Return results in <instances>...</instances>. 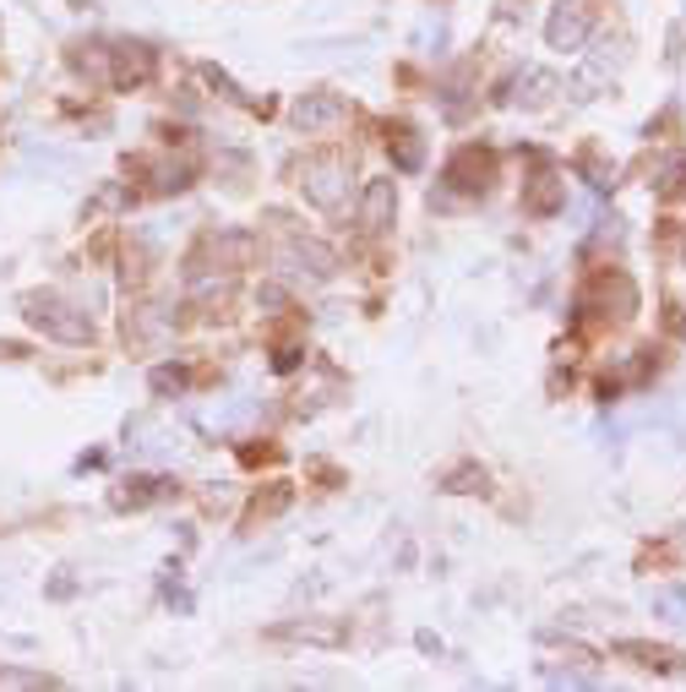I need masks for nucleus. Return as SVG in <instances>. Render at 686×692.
<instances>
[{
	"label": "nucleus",
	"mask_w": 686,
	"mask_h": 692,
	"mask_svg": "<svg viewBox=\"0 0 686 692\" xmlns=\"http://www.w3.org/2000/svg\"><path fill=\"white\" fill-rule=\"evenodd\" d=\"M300 186L316 208H338L349 197V158L344 153H322V158H305L300 169Z\"/></svg>",
	"instance_id": "f03ea898"
},
{
	"label": "nucleus",
	"mask_w": 686,
	"mask_h": 692,
	"mask_svg": "<svg viewBox=\"0 0 686 692\" xmlns=\"http://www.w3.org/2000/svg\"><path fill=\"white\" fill-rule=\"evenodd\" d=\"M393 142H398V169H414V164H419V137H414L409 126H398Z\"/></svg>",
	"instance_id": "1a4fd4ad"
},
{
	"label": "nucleus",
	"mask_w": 686,
	"mask_h": 692,
	"mask_svg": "<svg viewBox=\"0 0 686 692\" xmlns=\"http://www.w3.org/2000/svg\"><path fill=\"white\" fill-rule=\"evenodd\" d=\"M393 202H398L393 197V180H371L366 186V202H360V230H371V235L387 230L393 224Z\"/></svg>",
	"instance_id": "0eeeda50"
},
{
	"label": "nucleus",
	"mask_w": 686,
	"mask_h": 692,
	"mask_svg": "<svg viewBox=\"0 0 686 692\" xmlns=\"http://www.w3.org/2000/svg\"><path fill=\"white\" fill-rule=\"evenodd\" d=\"M338 121H349V104H344L338 93H305V99L294 104V126H300V132H333Z\"/></svg>",
	"instance_id": "20e7f679"
},
{
	"label": "nucleus",
	"mask_w": 686,
	"mask_h": 692,
	"mask_svg": "<svg viewBox=\"0 0 686 692\" xmlns=\"http://www.w3.org/2000/svg\"><path fill=\"white\" fill-rule=\"evenodd\" d=\"M27 322H33L38 333L60 338V344H88V338H93L88 316H82V311H71V305H66V300H55V294H27Z\"/></svg>",
	"instance_id": "f257e3e1"
},
{
	"label": "nucleus",
	"mask_w": 686,
	"mask_h": 692,
	"mask_svg": "<svg viewBox=\"0 0 686 692\" xmlns=\"http://www.w3.org/2000/svg\"><path fill=\"white\" fill-rule=\"evenodd\" d=\"M447 180H452L458 191H485V180H491V158H485L480 147H463V153L447 164Z\"/></svg>",
	"instance_id": "423d86ee"
},
{
	"label": "nucleus",
	"mask_w": 686,
	"mask_h": 692,
	"mask_svg": "<svg viewBox=\"0 0 686 692\" xmlns=\"http://www.w3.org/2000/svg\"><path fill=\"white\" fill-rule=\"evenodd\" d=\"M546 38H550V49H577L588 38V0H561L550 11Z\"/></svg>",
	"instance_id": "7ed1b4c3"
},
{
	"label": "nucleus",
	"mask_w": 686,
	"mask_h": 692,
	"mask_svg": "<svg viewBox=\"0 0 686 692\" xmlns=\"http://www.w3.org/2000/svg\"><path fill=\"white\" fill-rule=\"evenodd\" d=\"M474 480H485V475H480V469H458V475H452V491H474Z\"/></svg>",
	"instance_id": "9d476101"
},
{
	"label": "nucleus",
	"mask_w": 686,
	"mask_h": 692,
	"mask_svg": "<svg viewBox=\"0 0 686 692\" xmlns=\"http://www.w3.org/2000/svg\"><path fill=\"white\" fill-rule=\"evenodd\" d=\"M561 191H555V175H540V186L529 191V213H555Z\"/></svg>",
	"instance_id": "6e6552de"
},
{
	"label": "nucleus",
	"mask_w": 686,
	"mask_h": 692,
	"mask_svg": "<svg viewBox=\"0 0 686 692\" xmlns=\"http://www.w3.org/2000/svg\"><path fill=\"white\" fill-rule=\"evenodd\" d=\"M153 77V49L147 44H115V66H110V88H142Z\"/></svg>",
	"instance_id": "39448f33"
}]
</instances>
